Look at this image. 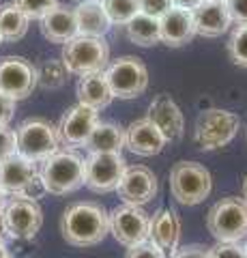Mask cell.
I'll list each match as a JSON object with an SVG mask.
<instances>
[{"label": "cell", "instance_id": "cell-1", "mask_svg": "<svg viewBox=\"0 0 247 258\" xmlns=\"http://www.w3.org/2000/svg\"><path fill=\"white\" fill-rule=\"evenodd\" d=\"M60 232L69 245H97L110 232V215L97 203H75L67 207L65 213H62Z\"/></svg>", "mask_w": 247, "mask_h": 258}, {"label": "cell", "instance_id": "cell-2", "mask_svg": "<svg viewBox=\"0 0 247 258\" xmlns=\"http://www.w3.org/2000/svg\"><path fill=\"white\" fill-rule=\"evenodd\" d=\"M47 194L65 196L84 185V159L75 151H56L45 157L39 168Z\"/></svg>", "mask_w": 247, "mask_h": 258}, {"label": "cell", "instance_id": "cell-3", "mask_svg": "<svg viewBox=\"0 0 247 258\" xmlns=\"http://www.w3.org/2000/svg\"><path fill=\"white\" fill-rule=\"evenodd\" d=\"M206 228L221 243H238L247 239V203L238 196L217 200L206 215Z\"/></svg>", "mask_w": 247, "mask_h": 258}, {"label": "cell", "instance_id": "cell-4", "mask_svg": "<svg viewBox=\"0 0 247 258\" xmlns=\"http://www.w3.org/2000/svg\"><path fill=\"white\" fill-rule=\"evenodd\" d=\"M62 62L69 74L89 76L106 71L110 62V45L103 37H86L77 35L62 47Z\"/></svg>", "mask_w": 247, "mask_h": 258}, {"label": "cell", "instance_id": "cell-5", "mask_svg": "<svg viewBox=\"0 0 247 258\" xmlns=\"http://www.w3.org/2000/svg\"><path fill=\"white\" fill-rule=\"evenodd\" d=\"M58 147V129L45 118H26L15 129V153L35 164L54 155Z\"/></svg>", "mask_w": 247, "mask_h": 258}, {"label": "cell", "instance_id": "cell-6", "mask_svg": "<svg viewBox=\"0 0 247 258\" xmlns=\"http://www.w3.org/2000/svg\"><path fill=\"white\" fill-rule=\"evenodd\" d=\"M213 189L211 172L198 161H179L170 170V191L183 207L200 205Z\"/></svg>", "mask_w": 247, "mask_h": 258}, {"label": "cell", "instance_id": "cell-7", "mask_svg": "<svg viewBox=\"0 0 247 258\" xmlns=\"http://www.w3.org/2000/svg\"><path fill=\"white\" fill-rule=\"evenodd\" d=\"M238 125H241V118L230 110H221V108L204 110L196 120L194 142L204 151L221 149L234 140Z\"/></svg>", "mask_w": 247, "mask_h": 258}, {"label": "cell", "instance_id": "cell-8", "mask_svg": "<svg viewBox=\"0 0 247 258\" xmlns=\"http://www.w3.org/2000/svg\"><path fill=\"white\" fill-rule=\"evenodd\" d=\"M110 91L118 99H135L148 88V71L144 62L135 56H121L112 62H108L106 71Z\"/></svg>", "mask_w": 247, "mask_h": 258}, {"label": "cell", "instance_id": "cell-9", "mask_svg": "<svg viewBox=\"0 0 247 258\" xmlns=\"http://www.w3.org/2000/svg\"><path fill=\"white\" fill-rule=\"evenodd\" d=\"M127 161L121 153H91L84 159V185L95 194L116 191Z\"/></svg>", "mask_w": 247, "mask_h": 258}, {"label": "cell", "instance_id": "cell-10", "mask_svg": "<svg viewBox=\"0 0 247 258\" xmlns=\"http://www.w3.org/2000/svg\"><path fill=\"white\" fill-rule=\"evenodd\" d=\"M7 235L13 239H33L43 226V211L39 203L26 198H11L3 207Z\"/></svg>", "mask_w": 247, "mask_h": 258}, {"label": "cell", "instance_id": "cell-11", "mask_svg": "<svg viewBox=\"0 0 247 258\" xmlns=\"http://www.w3.org/2000/svg\"><path fill=\"white\" fill-rule=\"evenodd\" d=\"M37 88V67L22 56L0 58V93L13 101L26 99Z\"/></svg>", "mask_w": 247, "mask_h": 258}, {"label": "cell", "instance_id": "cell-12", "mask_svg": "<svg viewBox=\"0 0 247 258\" xmlns=\"http://www.w3.org/2000/svg\"><path fill=\"white\" fill-rule=\"evenodd\" d=\"M148 228H150V217L142 207L123 205L110 213V232L125 247L146 241Z\"/></svg>", "mask_w": 247, "mask_h": 258}, {"label": "cell", "instance_id": "cell-13", "mask_svg": "<svg viewBox=\"0 0 247 258\" xmlns=\"http://www.w3.org/2000/svg\"><path fill=\"white\" fill-rule=\"evenodd\" d=\"M157 176L146 166H127L123 172V179L118 183V198L123 205L131 207H144L157 196Z\"/></svg>", "mask_w": 247, "mask_h": 258}, {"label": "cell", "instance_id": "cell-14", "mask_svg": "<svg viewBox=\"0 0 247 258\" xmlns=\"http://www.w3.org/2000/svg\"><path fill=\"white\" fill-rule=\"evenodd\" d=\"M97 123H99V110L84 106V103H75L60 118L56 127L58 138L67 147H84Z\"/></svg>", "mask_w": 247, "mask_h": 258}, {"label": "cell", "instance_id": "cell-15", "mask_svg": "<svg viewBox=\"0 0 247 258\" xmlns=\"http://www.w3.org/2000/svg\"><path fill=\"white\" fill-rule=\"evenodd\" d=\"M146 118L161 132L166 142H174V140L183 138V134H185V118H183V112L177 103H174L172 97H168V95L155 97L153 103H150V108H148Z\"/></svg>", "mask_w": 247, "mask_h": 258}, {"label": "cell", "instance_id": "cell-16", "mask_svg": "<svg viewBox=\"0 0 247 258\" xmlns=\"http://www.w3.org/2000/svg\"><path fill=\"white\" fill-rule=\"evenodd\" d=\"M125 147L129 149L133 155L153 157L163 151L166 138L148 118H140V120H133V123L125 129Z\"/></svg>", "mask_w": 247, "mask_h": 258}, {"label": "cell", "instance_id": "cell-17", "mask_svg": "<svg viewBox=\"0 0 247 258\" xmlns=\"http://www.w3.org/2000/svg\"><path fill=\"white\" fill-rule=\"evenodd\" d=\"M191 18H194L196 35L209 39L221 37L232 24L226 3H217V0H204L198 9L191 11Z\"/></svg>", "mask_w": 247, "mask_h": 258}, {"label": "cell", "instance_id": "cell-18", "mask_svg": "<svg viewBox=\"0 0 247 258\" xmlns=\"http://www.w3.org/2000/svg\"><path fill=\"white\" fill-rule=\"evenodd\" d=\"M41 32L50 43H67L73 37H77V20H75V9L65 5H56L50 9L41 20Z\"/></svg>", "mask_w": 247, "mask_h": 258}, {"label": "cell", "instance_id": "cell-19", "mask_svg": "<svg viewBox=\"0 0 247 258\" xmlns=\"http://www.w3.org/2000/svg\"><path fill=\"white\" fill-rule=\"evenodd\" d=\"M159 32H161V41L170 47H181L189 43L196 35L191 11L172 7L168 13L159 18Z\"/></svg>", "mask_w": 247, "mask_h": 258}, {"label": "cell", "instance_id": "cell-20", "mask_svg": "<svg viewBox=\"0 0 247 258\" xmlns=\"http://www.w3.org/2000/svg\"><path fill=\"white\" fill-rule=\"evenodd\" d=\"M148 239L157 243L163 252H174L181 241V217L174 213L172 209H159V211L150 217V228Z\"/></svg>", "mask_w": 247, "mask_h": 258}, {"label": "cell", "instance_id": "cell-21", "mask_svg": "<svg viewBox=\"0 0 247 258\" xmlns=\"http://www.w3.org/2000/svg\"><path fill=\"white\" fill-rule=\"evenodd\" d=\"M37 172L39 170H37L35 161L13 153L11 157H7L3 164H0V187H3L7 194L18 196L24 185L33 179Z\"/></svg>", "mask_w": 247, "mask_h": 258}, {"label": "cell", "instance_id": "cell-22", "mask_svg": "<svg viewBox=\"0 0 247 258\" xmlns=\"http://www.w3.org/2000/svg\"><path fill=\"white\" fill-rule=\"evenodd\" d=\"M75 20L77 32L86 37H106V32L112 28L101 0H82L75 7Z\"/></svg>", "mask_w": 247, "mask_h": 258}, {"label": "cell", "instance_id": "cell-23", "mask_svg": "<svg viewBox=\"0 0 247 258\" xmlns=\"http://www.w3.org/2000/svg\"><path fill=\"white\" fill-rule=\"evenodd\" d=\"M77 103H84V106H91L95 110H103L112 103L114 95L110 91V84L103 76V71L82 76L77 80Z\"/></svg>", "mask_w": 247, "mask_h": 258}, {"label": "cell", "instance_id": "cell-24", "mask_svg": "<svg viewBox=\"0 0 247 258\" xmlns=\"http://www.w3.org/2000/svg\"><path fill=\"white\" fill-rule=\"evenodd\" d=\"M84 147L89 153H121L125 147V129L114 123H97Z\"/></svg>", "mask_w": 247, "mask_h": 258}, {"label": "cell", "instance_id": "cell-25", "mask_svg": "<svg viewBox=\"0 0 247 258\" xmlns=\"http://www.w3.org/2000/svg\"><path fill=\"white\" fill-rule=\"evenodd\" d=\"M28 18L15 3L0 5V37L3 41H20L28 32Z\"/></svg>", "mask_w": 247, "mask_h": 258}, {"label": "cell", "instance_id": "cell-26", "mask_svg": "<svg viewBox=\"0 0 247 258\" xmlns=\"http://www.w3.org/2000/svg\"><path fill=\"white\" fill-rule=\"evenodd\" d=\"M125 28H127V37H129V41L135 43V45L150 47V45H155V43L161 41L159 20L150 18V15L138 13L129 24H125Z\"/></svg>", "mask_w": 247, "mask_h": 258}, {"label": "cell", "instance_id": "cell-27", "mask_svg": "<svg viewBox=\"0 0 247 258\" xmlns=\"http://www.w3.org/2000/svg\"><path fill=\"white\" fill-rule=\"evenodd\" d=\"M69 71L65 67V62L60 60H43L37 67V86L45 88V91H54V88H60L67 82Z\"/></svg>", "mask_w": 247, "mask_h": 258}, {"label": "cell", "instance_id": "cell-28", "mask_svg": "<svg viewBox=\"0 0 247 258\" xmlns=\"http://www.w3.org/2000/svg\"><path fill=\"white\" fill-rule=\"evenodd\" d=\"M101 5L108 13L110 24H116V26H125L140 13L138 0H101Z\"/></svg>", "mask_w": 247, "mask_h": 258}, {"label": "cell", "instance_id": "cell-29", "mask_svg": "<svg viewBox=\"0 0 247 258\" xmlns=\"http://www.w3.org/2000/svg\"><path fill=\"white\" fill-rule=\"evenodd\" d=\"M228 54L234 64L247 69V24H236V28L230 32Z\"/></svg>", "mask_w": 247, "mask_h": 258}, {"label": "cell", "instance_id": "cell-30", "mask_svg": "<svg viewBox=\"0 0 247 258\" xmlns=\"http://www.w3.org/2000/svg\"><path fill=\"white\" fill-rule=\"evenodd\" d=\"M28 20H41L43 15L58 5V0H15Z\"/></svg>", "mask_w": 247, "mask_h": 258}, {"label": "cell", "instance_id": "cell-31", "mask_svg": "<svg viewBox=\"0 0 247 258\" xmlns=\"http://www.w3.org/2000/svg\"><path fill=\"white\" fill-rule=\"evenodd\" d=\"M125 258H166V252L157 243H153L150 239L142 241V243H135L127 249Z\"/></svg>", "mask_w": 247, "mask_h": 258}, {"label": "cell", "instance_id": "cell-32", "mask_svg": "<svg viewBox=\"0 0 247 258\" xmlns=\"http://www.w3.org/2000/svg\"><path fill=\"white\" fill-rule=\"evenodd\" d=\"M209 258H247V252L238 243H221V241H217L213 247H209Z\"/></svg>", "mask_w": 247, "mask_h": 258}, {"label": "cell", "instance_id": "cell-33", "mask_svg": "<svg viewBox=\"0 0 247 258\" xmlns=\"http://www.w3.org/2000/svg\"><path fill=\"white\" fill-rule=\"evenodd\" d=\"M45 194H47V189H45V183H43V179H41V174L37 172V174L33 176V179H30V181H28V183L22 187V191L18 194V198L35 200V203H37V200H39V198H43Z\"/></svg>", "mask_w": 247, "mask_h": 258}, {"label": "cell", "instance_id": "cell-34", "mask_svg": "<svg viewBox=\"0 0 247 258\" xmlns=\"http://www.w3.org/2000/svg\"><path fill=\"white\" fill-rule=\"evenodd\" d=\"M138 5H140V13L157 20L172 9V0H138Z\"/></svg>", "mask_w": 247, "mask_h": 258}, {"label": "cell", "instance_id": "cell-35", "mask_svg": "<svg viewBox=\"0 0 247 258\" xmlns=\"http://www.w3.org/2000/svg\"><path fill=\"white\" fill-rule=\"evenodd\" d=\"M15 153V134L9 127H0V164Z\"/></svg>", "mask_w": 247, "mask_h": 258}, {"label": "cell", "instance_id": "cell-36", "mask_svg": "<svg viewBox=\"0 0 247 258\" xmlns=\"http://www.w3.org/2000/svg\"><path fill=\"white\" fill-rule=\"evenodd\" d=\"M226 7L234 24H247V0H226Z\"/></svg>", "mask_w": 247, "mask_h": 258}, {"label": "cell", "instance_id": "cell-37", "mask_svg": "<svg viewBox=\"0 0 247 258\" xmlns=\"http://www.w3.org/2000/svg\"><path fill=\"white\" fill-rule=\"evenodd\" d=\"M172 258H209V247H202V245L177 247L172 252Z\"/></svg>", "mask_w": 247, "mask_h": 258}, {"label": "cell", "instance_id": "cell-38", "mask_svg": "<svg viewBox=\"0 0 247 258\" xmlns=\"http://www.w3.org/2000/svg\"><path fill=\"white\" fill-rule=\"evenodd\" d=\"M13 114H15V101L11 99V97L0 93V127L9 125Z\"/></svg>", "mask_w": 247, "mask_h": 258}, {"label": "cell", "instance_id": "cell-39", "mask_svg": "<svg viewBox=\"0 0 247 258\" xmlns=\"http://www.w3.org/2000/svg\"><path fill=\"white\" fill-rule=\"evenodd\" d=\"M204 3V0H172V7H179V9L185 11H194Z\"/></svg>", "mask_w": 247, "mask_h": 258}, {"label": "cell", "instance_id": "cell-40", "mask_svg": "<svg viewBox=\"0 0 247 258\" xmlns=\"http://www.w3.org/2000/svg\"><path fill=\"white\" fill-rule=\"evenodd\" d=\"M0 258H11L9 249H7V245H5V241H3V239H0Z\"/></svg>", "mask_w": 247, "mask_h": 258}, {"label": "cell", "instance_id": "cell-41", "mask_svg": "<svg viewBox=\"0 0 247 258\" xmlns=\"http://www.w3.org/2000/svg\"><path fill=\"white\" fill-rule=\"evenodd\" d=\"M7 196H9V194H7V191H5L3 187H0V211H3V207L7 205V200H9Z\"/></svg>", "mask_w": 247, "mask_h": 258}, {"label": "cell", "instance_id": "cell-42", "mask_svg": "<svg viewBox=\"0 0 247 258\" xmlns=\"http://www.w3.org/2000/svg\"><path fill=\"white\" fill-rule=\"evenodd\" d=\"M5 235H7V230H5V222H3V211H0V239Z\"/></svg>", "mask_w": 247, "mask_h": 258}, {"label": "cell", "instance_id": "cell-43", "mask_svg": "<svg viewBox=\"0 0 247 258\" xmlns=\"http://www.w3.org/2000/svg\"><path fill=\"white\" fill-rule=\"evenodd\" d=\"M243 200L247 203V176H245V181H243Z\"/></svg>", "mask_w": 247, "mask_h": 258}, {"label": "cell", "instance_id": "cell-44", "mask_svg": "<svg viewBox=\"0 0 247 258\" xmlns=\"http://www.w3.org/2000/svg\"><path fill=\"white\" fill-rule=\"evenodd\" d=\"M217 3H226V0H217Z\"/></svg>", "mask_w": 247, "mask_h": 258}, {"label": "cell", "instance_id": "cell-45", "mask_svg": "<svg viewBox=\"0 0 247 258\" xmlns=\"http://www.w3.org/2000/svg\"><path fill=\"white\" fill-rule=\"evenodd\" d=\"M245 252H247V243H245Z\"/></svg>", "mask_w": 247, "mask_h": 258}, {"label": "cell", "instance_id": "cell-46", "mask_svg": "<svg viewBox=\"0 0 247 258\" xmlns=\"http://www.w3.org/2000/svg\"><path fill=\"white\" fill-rule=\"evenodd\" d=\"M0 41H3V37H0Z\"/></svg>", "mask_w": 247, "mask_h": 258}]
</instances>
